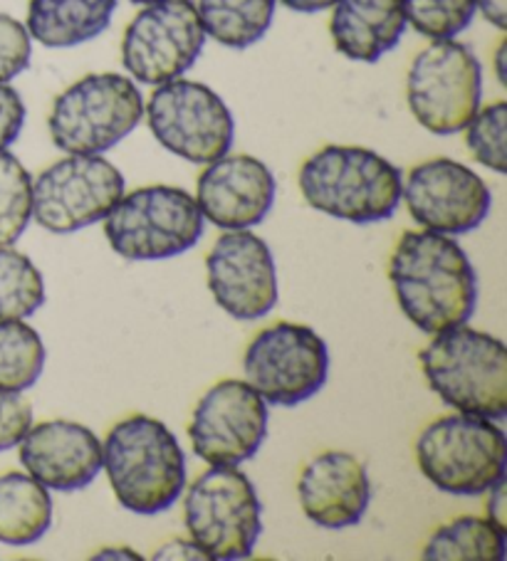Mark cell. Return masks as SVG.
<instances>
[{
    "instance_id": "6da1fadb",
    "label": "cell",
    "mask_w": 507,
    "mask_h": 561,
    "mask_svg": "<svg viewBox=\"0 0 507 561\" xmlns=\"http://www.w3.org/2000/svg\"><path fill=\"white\" fill-rule=\"evenodd\" d=\"M398 307L424 334H441L467 324L477 302V277L471 257L451 236L408 230L388 260Z\"/></svg>"
},
{
    "instance_id": "7a4b0ae2",
    "label": "cell",
    "mask_w": 507,
    "mask_h": 561,
    "mask_svg": "<svg viewBox=\"0 0 507 561\" xmlns=\"http://www.w3.org/2000/svg\"><path fill=\"white\" fill-rule=\"evenodd\" d=\"M116 502L134 515H159L171 510L187 488V456L159 419L134 413L106 433L102 443Z\"/></svg>"
},
{
    "instance_id": "3957f363",
    "label": "cell",
    "mask_w": 507,
    "mask_h": 561,
    "mask_svg": "<svg viewBox=\"0 0 507 561\" xmlns=\"http://www.w3.org/2000/svg\"><path fill=\"white\" fill-rule=\"evenodd\" d=\"M402 171L364 147L319 149L302 163L300 191L312 208L357 226L388 220L402 203Z\"/></svg>"
},
{
    "instance_id": "277c9868",
    "label": "cell",
    "mask_w": 507,
    "mask_h": 561,
    "mask_svg": "<svg viewBox=\"0 0 507 561\" xmlns=\"http://www.w3.org/2000/svg\"><path fill=\"white\" fill-rule=\"evenodd\" d=\"M418 362L431 391L451 409L503 421L507 415V346L467 324L433 336Z\"/></svg>"
},
{
    "instance_id": "5b68a950",
    "label": "cell",
    "mask_w": 507,
    "mask_h": 561,
    "mask_svg": "<svg viewBox=\"0 0 507 561\" xmlns=\"http://www.w3.org/2000/svg\"><path fill=\"white\" fill-rule=\"evenodd\" d=\"M416 460L424 478L446 495H485L505 480V431L481 415H443L418 435Z\"/></svg>"
},
{
    "instance_id": "8992f818",
    "label": "cell",
    "mask_w": 507,
    "mask_h": 561,
    "mask_svg": "<svg viewBox=\"0 0 507 561\" xmlns=\"http://www.w3.org/2000/svg\"><path fill=\"white\" fill-rule=\"evenodd\" d=\"M144 100L132 77L87 75L53 102L47 117L50 139L65 153L102 157L139 127Z\"/></svg>"
},
{
    "instance_id": "52a82bcc",
    "label": "cell",
    "mask_w": 507,
    "mask_h": 561,
    "mask_svg": "<svg viewBox=\"0 0 507 561\" xmlns=\"http://www.w3.org/2000/svg\"><path fill=\"white\" fill-rule=\"evenodd\" d=\"M203 222L189 191L159 183L116 201L104 216V238L124 260H169L199 243Z\"/></svg>"
},
{
    "instance_id": "ba28073f",
    "label": "cell",
    "mask_w": 507,
    "mask_h": 561,
    "mask_svg": "<svg viewBox=\"0 0 507 561\" xmlns=\"http://www.w3.org/2000/svg\"><path fill=\"white\" fill-rule=\"evenodd\" d=\"M183 522L191 539L206 551L209 559H246L262 531L256 485L238 466H211L187 490Z\"/></svg>"
},
{
    "instance_id": "9c48e42d",
    "label": "cell",
    "mask_w": 507,
    "mask_h": 561,
    "mask_svg": "<svg viewBox=\"0 0 507 561\" xmlns=\"http://www.w3.org/2000/svg\"><path fill=\"white\" fill-rule=\"evenodd\" d=\"M483 67L471 47L433 41L414 57L406 75V102L414 119L436 137L463 131L481 110Z\"/></svg>"
},
{
    "instance_id": "30bf717a",
    "label": "cell",
    "mask_w": 507,
    "mask_h": 561,
    "mask_svg": "<svg viewBox=\"0 0 507 561\" xmlns=\"http://www.w3.org/2000/svg\"><path fill=\"white\" fill-rule=\"evenodd\" d=\"M154 139L173 157L206 163L226 157L236 137L230 106L203 82L171 80L159 84L146 104Z\"/></svg>"
},
{
    "instance_id": "8fae6325",
    "label": "cell",
    "mask_w": 507,
    "mask_h": 561,
    "mask_svg": "<svg viewBox=\"0 0 507 561\" xmlns=\"http://www.w3.org/2000/svg\"><path fill=\"white\" fill-rule=\"evenodd\" d=\"M243 371L266 403H305L329 379V346L312 327L278 322L252 336Z\"/></svg>"
},
{
    "instance_id": "7c38bea8",
    "label": "cell",
    "mask_w": 507,
    "mask_h": 561,
    "mask_svg": "<svg viewBox=\"0 0 507 561\" xmlns=\"http://www.w3.org/2000/svg\"><path fill=\"white\" fill-rule=\"evenodd\" d=\"M203 45L206 31L193 0H156L126 25L122 65L132 80L159 87L187 75Z\"/></svg>"
},
{
    "instance_id": "4fadbf2b",
    "label": "cell",
    "mask_w": 507,
    "mask_h": 561,
    "mask_svg": "<svg viewBox=\"0 0 507 561\" xmlns=\"http://www.w3.org/2000/svg\"><path fill=\"white\" fill-rule=\"evenodd\" d=\"M124 196V176L102 157L70 153L33 183V218L47 233L70 236L104 220Z\"/></svg>"
},
{
    "instance_id": "5bb4252c",
    "label": "cell",
    "mask_w": 507,
    "mask_h": 561,
    "mask_svg": "<svg viewBox=\"0 0 507 561\" xmlns=\"http://www.w3.org/2000/svg\"><path fill=\"white\" fill-rule=\"evenodd\" d=\"M270 411L248 381L223 379L201 396L191 415L189 438L209 466H240L266 443Z\"/></svg>"
},
{
    "instance_id": "9a60e30c",
    "label": "cell",
    "mask_w": 507,
    "mask_h": 561,
    "mask_svg": "<svg viewBox=\"0 0 507 561\" xmlns=\"http://www.w3.org/2000/svg\"><path fill=\"white\" fill-rule=\"evenodd\" d=\"M402 198L424 230L465 236L483 226L493 208V193L473 169L453 159H428L402 181Z\"/></svg>"
},
{
    "instance_id": "2e32d148",
    "label": "cell",
    "mask_w": 507,
    "mask_h": 561,
    "mask_svg": "<svg viewBox=\"0 0 507 561\" xmlns=\"http://www.w3.org/2000/svg\"><path fill=\"white\" fill-rule=\"evenodd\" d=\"M209 289L223 312L240 322L270 314L278 305V270L270 245L250 230H226L206 255Z\"/></svg>"
},
{
    "instance_id": "e0dca14e",
    "label": "cell",
    "mask_w": 507,
    "mask_h": 561,
    "mask_svg": "<svg viewBox=\"0 0 507 561\" xmlns=\"http://www.w3.org/2000/svg\"><path fill=\"white\" fill-rule=\"evenodd\" d=\"M278 183L268 163L248 153H226L206 163L196 181V206L203 220L223 230H250L275 206Z\"/></svg>"
},
{
    "instance_id": "ac0fdd59",
    "label": "cell",
    "mask_w": 507,
    "mask_h": 561,
    "mask_svg": "<svg viewBox=\"0 0 507 561\" xmlns=\"http://www.w3.org/2000/svg\"><path fill=\"white\" fill-rule=\"evenodd\" d=\"M18 445L27 476L47 490H84L102 470V443L82 423L57 419L31 425Z\"/></svg>"
},
{
    "instance_id": "d6986e66",
    "label": "cell",
    "mask_w": 507,
    "mask_h": 561,
    "mask_svg": "<svg viewBox=\"0 0 507 561\" xmlns=\"http://www.w3.org/2000/svg\"><path fill=\"white\" fill-rule=\"evenodd\" d=\"M297 497L305 517L322 529H347L362 522L372 502V480L362 460L327 450L300 472Z\"/></svg>"
},
{
    "instance_id": "ffe728a7",
    "label": "cell",
    "mask_w": 507,
    "mask_h": 561,
    "mask_svg": "<svg viewBox=\"0 0 507 561\" xmlns=\"http://www.w3.org/2000/svg\"><path fill=\"white\" fill-rule=\"evenodd\" d=\"M406 25V0H337L329 33L339 55L372 65L394 50Z\"/></svg>"
},
{
    "instance_id": "44dd1931",
    "label": "cell",
    "mask_w": 507,
    "mask_h": 561,
    "mask_svg": "<svg viewBox=\"0 0 507 561\" xmlns=\"http://www.w3.org/2000/svg\"><path fill=\"white\" fill-rule=\"evenodd\" d=\"M114 11L116 0H31L25 27L31 41L65 50L100 37Z\"/></svg>"
},
{
    "instance_id": "7402d4cb",
    "label": "cell",
    "mask_w": 507,
    "mask_h": 561,
    "mask_svg": "<svg viewBox=\"0 0 507 561\" xmlns=\"http://www.w3.org/2000/svg\"><path fill=\"white\" fill-rule=\"evenodd\" d=\"M50 527V490L25 472L0 476V541L8 547H31Z\"/></svg>"
},
{
    "instance_id": "603a6c76",
    "label": "cell",
    "mask_w": 507,
    "mask_h": 561,
    "mask_svg": "<svg viewBox=\"0 0 507 561\" xmlns=\"http://www.w3.org/2000/svg\"><path fill=\"white\" fill-rule=\"evenodd\" d=\"M278 0H199L206 37L230 50H246L268 35Z\"/></svg>"
},
{
    "instance_id": "cb8c5ba5",
    "label": "cell",
    "mask_w": 507,
    "mask_h": 561,
    "mask_svg": "<svg viewBox=\"0 0 507 561\" xmlns=\"http://www.w3.org/2000/svg\"><path fill=\"white\" fill-rule=\"evenodd\" d=\"M505 531L487 517H455L438 527L426 541L421 557L428 561H503Z\"/></svg>"
},
{
    "instance_id": "d4e9b609",
    "label": "cell",
    "mask_w": 507,
    "mask_h": 561,
    "mask_svg": "<svg viewBox=\"0 0 507 561\" xmlns=\"http://www.w3.org/2000/svg\"><path fill=\"white\" fill-rule=\"evenodd\" d=\"M45 369V344L23 319H0V389L23 393Z\"/></svg>"
},
{
    "instance_id": "484cf974",
    "label": "cell",
    "mask_w": 507,
    "mask_h": 561,
    "mask_svg": "<svg viewBox=\"0 0 507 561\" xmlns=\"http://www.w3.org/2000/svg\"><path fill=\"white\" fill-rule=\"evenodd\" d=\"M45 305L41 270L21 250L0 245V319L33 317Z\"/></svg>"
},
{
    "instance_id": "4316f807",
    "label": "cell",
    "mask_w": 507,
    "mask_h": 561,
    "mask_svg": "<svg viewBox=\"0 0 507 561\" xmlns=\"http://www.w3.org/2000/svg\"><path fill=\"white\" fill-rule=\"evenodd\" d=\"M33 220V179L13 153L0 151V245H15Z\"/></svg>"
},
{
    "instance_id": "83f0119b",
    "label": "cell",
    "mask_w": 507,
    "mask_h": 561,
    "mask_svg": "<svg viewBox=\"0 0 507 561\" xmlns=\"http://www.w3.org/2000/svg\"><path fill=\"white\" fill-rule=\"evenodd\" d=\"M473 15L475 0H406V23L428 41H453Z\"/></svg>"
},
{
    "instance_id": "f1b7e54d",
    "label": "cell",
    "mask_w": 507,
    "mask_h": 561,
    "mask_svg": "<svg viewBox=\"0 0 507 561\" xmlns=\"http://www.w3.org/2000/svg\"><path fill=\"white\" fill-rule=\"evenodd\" d=\"M505 129H507V104L493 102L477 110L473 119L467 122L465 147L471 149L473 159L483 163L485 169L495 173L507 171V153H505Z\"/></svg>"
},
{
    "instance_id": "f546056e",
    "label": "cell",
    "mask_w": 507,
    "mask_h": 561,
    "mask_svg": "<svg viewBox=\"0 0 507 561\" xmlns=\"http://www.w3.org/2000/svg\"><path fill=\"white\" fill-rule=\"evenodd\" d=\"M33 60V41L27 27L13 15L0 13V84L23 75Z\"/></svg>"
},
{
    "instance_id": "4dcf8cb0",
    "label": "cell",
    "mask_w": 507,
    "mask_h": 561,
    "mask_svg": "<svg viewBox=\"0 0 507 561\" xmlns=\"http://www.w3.org/2000/svg\"><path fill=\"white\" fill-rule=\"evenodd\" d=\"M33 425V405L23 393L0 389V453L15 448Z\"/></svg>"
},
{
    "instance_id": "1f68e13d",
    "label": "cell",
    "mask_w": 507,
    "mask_h": 561,
    "mask_svg": "<svg viewBox=\"0 0 507 561\" xmlns=\"http://www.w3.org/2000/svg\"><path fill=\"white\" fill-rule=\"evenodd\" d=\"M25 124V102L11 84H0V151H8L21 137Z\"/></svg>"
},
{
    "instance_id": "d6a6232c",
    "label": "cell",
    "mask_w": 507,
    "mask_h": 561,
    "mask_svg": "<svg viewBox=\"0 0 507 561\" xmlns=\"http://www.w3.org/2000/svg\"><path fill=\"white\" fill-rule=\"evenodd\" d=\"M154 559H201V561H209L206 551H203L196 541L193 539H173L169 545H164L159 551H156Z\"/></svg>"
},
{
    "instance_id": "836d02e7",
    "label": "cell",
    "mask_w": 507,
    "mask_h": 561,
    "mask_svg": "<svg viewBox=\"0 0 507 561\" xmlns=\"http://www.w3.org/2000/svg\"><path fill=\"white\" fill-rule=\"evenodd\" d=\"M487 492H491V497H487V519L507 531V482L500 480Z\"/></svg>"
},
{
    "instance_id": "e575fe53",
    "label": "cell",
    "mask_w": 507,
    "mask_h": 561,
    "mask_svg": "<svg viewBox=\"0 0 507 561\" xmlns=\"http://www.w3.org/2000/svg\"><path fill=\"white\" fill-rule=\"evenodd\" d=\"M475 11H481L485 21L497 31L507 27V0H475Z\"/></svg>"
},
{
    "instance_id": "d590c367",
    "label": "cell",
    "mask_w": 507,
    "mask_h": 561,
    "mask_svg": "<svg viewBox=\"0 0 507 561\" xmlns=\"http://www.w3.org/2000/svg\"><path fill=\"white\" fill-rule=\"evenodd\" d=\"M278 3H282L295 13L312 15V13H322V11H329V8H335L337 0H278Z\"/></svg>"
},
{
    "instance_id": "8d00e7d4",
    "label": "cell",
    "mask_w": 507,
    "mask_h": 561,
    "mask_svg": "<svg viewBox=\"0 0 507 561\" xmlns=\"http://www.w3.org/2000/svg\"><path fill=\"white\" fill-rule=\"evenodd\" d=\"M94 559H142V557L126 547H106L102 551H97Z\"/></svg>"
},
{
    "instance_id": "74e56055",
    "label": "cell",
    "mask_w": 507,
    "mask_h": 561,
    "mask_svg": "<svg viewBox=\"0 0 507 561\" xmlns=\"http://www.w3.org/2000/svg\"><path fill=\"white\" fill-rule=\"evenodd\" d=\"M505 60H507V43L503 41V43H500V47H497V50H495V77H497V82H500L503 87L507 84Z\"/></svg>"
},
{
    "instance_id": "f35d334b",
    "label": "cell",
    "mask_w": 507,
    "mask_h": 561,
    "mask_svg": "<svg viewBox=\"0 0 507 561\" xmlns=\"http://www.w3.org/2000/svg\"><path fill=\"white\" fill-rule=\"evenodd\" d=\"M129 3H136V5H149V3H156V0H129Z\"/></svg>"
}]
</instances>
